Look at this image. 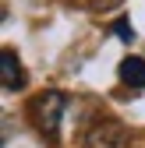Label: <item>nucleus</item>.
Masks as SVG:
<instances>
[{
    "label": "nucleus",
    "instance_id": "3",
    "mask_svg": "<svg viewBox=\"0 0 145 148\" xmlns=\"http://www.w3.org/2000/svg\"><path fill=\"white\" fill-rule=\"evenodd\" d=\"M0 85H4V92H18L25 85V71L18 64L14 49H4V57H0Z\"/></svg>",
    "mask_w": 145,
    "mask_h": 148
},
{
    "label": "nucleus",
    "instance_id": "4",
    "mask_svg": "<svg viewBox=\"0 0 145 148\" xmlns=\"http://www.w3.org/2000/svg\"><path fill=\"white\" fill-rule=\"evenodd\" d=\"M117 74H120V81L128 88H145V60L142 57H124Z\"/></svg>",
    "mask_w": 145,
    "mask_h": 148
},
{
    "label": "nucleus",
    "instance_id": "2",
    "mask_svg": "<svg viewBox=\"0 0 145 148\" xmlns=\"http://www.w3.org/2000/svg\"><path fill=\"white\" fill-rule=\"evenodd\" d=\"M85 148H128V131L113 116H99L85 131Z\"/></svg>",
    "mask_w": 145,
    "mask_h": 148
},
{
    "label": "nucleus",
    "instance_id": "6",
    "mask_svg": "<svg viewBox=\"0 0 145 148\" xmlns=\"http://www.w3.org/2000/svg\"><path fill=\"white\" fill-rule=\"evenodd\" d=\"M117 4H120V0H92V7H96V11H106V7H117Z\"/></svg>",
    "mask_w": 145,
    "mask_h": 148
},
{
    "label": "nucleus",
    "instance_id": "5",
    "mask_svg": "<svg viewBox=\"0 0 145 148\" xmlns=\"http://www.w3.org/2000/svg\"><path fill=\"white\" fill-rule=\"evenodd\" d=\"M113 35L120 42H135V25L128 21V18H117V21H113Z\"/></svg>",
    "mask_w": 145,
    "mask_h": 148
},
{
    "label": "nucleus",
    "instance_id": "1",
    "mask_svg": "<svg viewBox=\"0 0 145 148\" xmlns=\"http://www.w3.org/2000/svg\"><path fill=\"white\" fill-rule=\"evenodd\" d=\"M64 106H67L64 92H43V95H35V99H32V106H28V116H32L35 131H39L43 138H50V141L57 138Z\"/></svg>",
    "mask_w": 145,
    "mask_h": 148
}]
</instances>
